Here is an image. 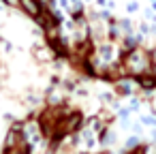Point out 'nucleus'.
Segmentation results:
<instances>
[{
	"instance_id": "nucleus-1",
	"label": "nucleus",
	"mask_w": 156,
	"mask_h": 154,
	"mask_svg": "<svg viewBox=\"0 0 156 154\" xmlns=\"http://www.w3.org/2000/svg\"><path fill=\"white\" fill-rule=\"evenodd\" d=\"M150 69H152V58L145 49H139V47L130 49L122 60V71L128 73V75L143 77V75L150 73Z\"/></svg>"
},
{
	"instance_id": "nucleus-2",
	"label": "nucleus",
	"mask_w": 156,
	"mask_h": 154,
	"mask_svg": "<svg viewBox=\"0 0 156 154\" xmlns=\"http://www.w3.org/2000/svg\"><path fill=\"white\" fill-rule=\"evenodd\" d=\"M20 9H24L30 17H41L43 15V9H41L39 0H20Z\"/></svg>"
}]
</instances>
